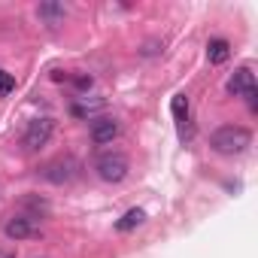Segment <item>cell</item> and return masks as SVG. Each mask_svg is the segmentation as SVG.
I'll return each instance as SVG.
<instances>
[{
  "mask_svg": "<svg viewBox=\"0 0 258 258\" xmlns=\"http://www.w3.org/2000/svg\"><path fill=\"white\" fill-rule=\"evenodd\" d=\"M249 143H252V134L246 131V127H240V124H222L210 137V146L219 155H240V152L249 149Z\"/></svg>",
  "mask_w": 258,
  "mask_h": 258,
  "instance_id": "cell-1",
  "label": "cell"
},
{
  "mask_svg": "<svg viewBox=\"0 0 258 258\" xmlns=\"http://www.w3.org/2000/svg\"><path fill=\"white\" fill-rule=\"evenodd\" d=\"M94 170L103 182H121L127 176V158L121 152H103L97 161H94Z\"/></svg>",
  "mask_w": 258,
  "mask_h": 258,
  "instance_id": "cell-2",
  "label": "cell"
},
{
  "mask_svg": "<svg viewBox=\"0 0 258 258\" xmlns=\"http://www.w3.org/2000/svg\"><path fill=\"white\" fill-rule=\"evenodd\" d=\"M52 131H55V121H52V118H34V121L28 124L25 137H22V146H25L28 152H37V149H43V146L52 140Z\"/></svg>",
  "mask_w": 258,
  "mask_h": 258,
  "instance_id": "cell-3",
  "label": "cell"
},
{
  "mask_svg": "<svg viewBox=\"0 0 258 258\" xmlns=\"http://www.w3.org/2000/svg\"><path fill=\"white\" fill-rule=\"evenodd\" d=\"M76 170H79L76 158L64 155V158H55V161H49V164L43 167V179H49V182H55V185H67V182L76 179Z\"/></svg>",
  "mask_w": 258,
  "mask_h": 258,
  "instance_id": "cell-4",
  "label": "cell"
},
{
  "mask_svg": "<svg viewBox=\"0 0 258 258\" xmlns=\"http://www.w3.org/2000/svg\"><path fill=\"white\" fill-rule=\"evenodd\" d=\"M115 137H118V121H115V118H109V115H97V118H91V140H94L97 146L112 143Z\"/></svg>",
  "mask_w": 258,
  "mask_h": 258,
  "instance_id": "cell-5",
  "label": "cell"
},
{
  "mask_svg": "<svg viewBox=\"0 0 258 258\" xmlns=\"http://www.w3.org/2000/svg\"><path fill=\"white\" fill-rule=\"evenodd\" d=\"M4 231H7L10 240H28V237H37L40 234L31 216H13V219H7Z\"/></svg>",
  "mask_w": 258,
  "mask_h": 258,
  "instance_id": "cell-6",
  "label": "cell"
},
{
  "mask_svg": "<svg viewBox=\"0 0 258 258\" xmlns=\"http://www.w3.org/2000/svg\"><path fill=\"white\" fill-rule=\"evenodd\" d=\"M252 88H255V73H252L249 67H237L234 76L228 79V94H231V97H243V94H249Z\"/></svg>",
  "mask_w": 258,
  "mask_h": 258,
  "instance_id": "cell-7",
  "label": "cell"
},
{
  "mask_svg": "<svg viewBox=\"0 0 258 258\" xmlns=\"http://www.w3.org/2000/svg\"><path fill=\"white\" fill-rule=\"evenodd\" d=\"M37 16H40L49 28H55V25H61V22H64V16H67V13H64V7H61V4H52V0H49V4H40V7H37Z\"/></svg>",
  "mask_w": 258,
  "mask_h": 258,
  "instance_id": "cell-8",
  "label": "cell"
},
{
  "mask_svg": "<svg viewBox=\"0 0 258 258\" xmlns=\"http://www.w3.org/2000/svg\"><path fill=\"white\" fill-rule=\"evenodd\" d=\"M143 222H146V213H143L140 207H134V210H127V213L115 222V231H121V234H124V231H134V228L143 225Z\"/></svg>",
  "mask_w": 258,
  "mask_h": 258,
  "instance_id": "cell-9",
  "label": "cell"
},
{
  "mask_svg": "<svg viewBox=\"0 0 258 258\" xmlns=\"http://www.w3.org/2000/svg\"><path fill=\"white\" fill-rule=\"evenodd\" d=\"M228 55H231L228 40H210V46H207V58H210V64H225Z\"/></svg>",
  "mask_w": 258,
  "mask_h": 258,
  "instance_id": "cell-10",
  "label": "cell"
},
{
  "mask_svg": "<svg viewBox=\"0 0 258 258\" xmlns=\"http://www.w3.org/2000/svg\"><path fill=\"white\" fill-rule=\"evenodd\" d=\"M170 112H173V118L179 121V127L185 131V121H188V97H185V94H173V100H170Z\"/></svg>",
  "mask_w": 258,
  "mask_h": 258,
  "instance_id": "cell-11",
  "label": "cell"
},
{
  "mask_svg": "<svg viewBox=\"0 0 258 258\" xmlns=\"http://www.w3.org/2000/svg\"><path fill=\"white\" fill-rule=\"evenodd\" d=\"M100 109H103V100H94V103H88V100H85V103H73V115H82V118H85V115H94V112H100Z\"/></svg>",
  "mask_w": 258,
  "mask_h": 258,
  "instance_id": "cell-12",
  "label": "cell"
},
{
  "mask_svg": "<svg viewBox=\"0 0 258 258\" xmlns=\"http://www.w3.org/2000/svg\"><path fill=\"white\" fill-rule=\"evenodd\" d=\"M13 88H16V79H13V73H4V70H0V97H7Z\"/></svg>",
  "mask_w": 258,
  "mask_h": 258,
  "instance_id": "cell-13",
  "label": "cell"
},
{
  "mask_svg": "<svg viewBox=\"0 0 258 258\" xmlns=\"http://www.w3.org/2000/svg\"><path fill=\"white\" fill-rule=\"evenodd\" d=\"M76 85H79L82 91H85V88H91V76H79V79H76Z\"/></svg>",
  "mask_w": 258,
  "mask_h": 258,
  "instance_id": "cell-14",
  "label": "cell"
},
{
  "mask_svg": "<svg viewBox=\"0 0 258 258\" xmlns=\"http://www.w3.org/2000/svg\"><path fill=\"white\" fill-rule=\"evenodd\" d=\"M0 258H16V255L13 252H0Z\"/></svg>",
  "mask_w": 258,
  "mask_h": 258,
  "instance_id": "cell-15",
  "label": "cell"
}]
</instances>
